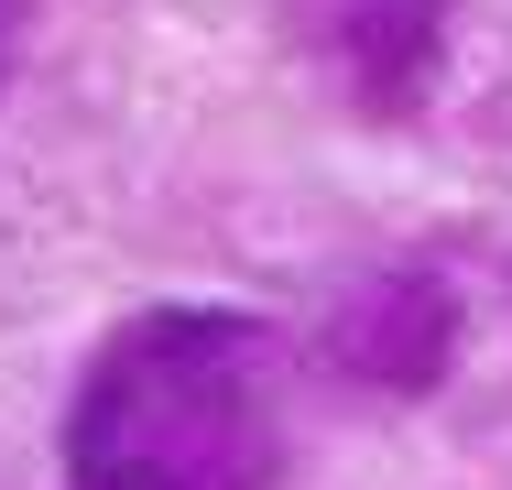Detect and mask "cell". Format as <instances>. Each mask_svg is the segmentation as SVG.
Returning a JSON list of instances; mask_svg holds the SVG:
<instances>
[{
    "label": "cell",
    "instance_id": "obj_1",
    "mask_svg": "<svg viewBox=\"0 0 512 490\" xmlns=\"http://www.w3.org/2000/svg\"><path fill=\"white\" fill-rule=\"evenodd\" d=\"M284 349L240 305H153L109 338L66 414V490H273Z\"/></svg>",
    "mask_w": 512,
    "mask_h": 490
},
{
    "label": "cell",
    "instance_id": "obj_2",
    "mask_svg": "<svg viewBox=\"0 0 512 490\" xmlns=\"http://www.w3.org/2000/svg\"><path fill=\"white\" fill-rule=\"evenodd\" d=\"M22 11L33 0H0V88H11V55H22Z\"/></svg>",
    "mask_w": 512,
    "mask_h": 490
}]
</instances>
